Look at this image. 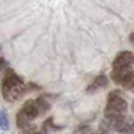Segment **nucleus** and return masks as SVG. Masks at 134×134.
Instances as JSON below:
<instances>
[{
    "mask_svg": "<svg viewBox=\"0 0 134 134\" xmlns=\"http://www.w3.org/2000/svg\"><path fill=\"white\" fill-rule=\"evenodd\" d=\"M114 131L121 134H134V119L124 117L121 119L115 120Z\"/></svg>",
    "mask_w": 134,
    "mask_h": 134,
    "instance_id": "20e7f679",
    "label": "nucleus"
},
{
    "mask_svg": "<svg viewBox=\"0 0 134 134\" xmlns=\"http://www.w3.org/2000/svg\"><path fill=\"white\" fill-rule=\"evenodd\" d=\"M132 68H117V69H113L112 72H111V78L112 81L114 82L115 84H119L121 85V83L125 79L126 75L128 74V71L131 70Z\"/></svg>",
    "mask_w": 134,
    "mask_h": 134,
    "instance_id": "0eeeda50",
    "label": "nucleus"
},
{
    "mask_svg": "<svg viewBox=\"0 0 134 134\" xmlns=\"http://www.w3.org/2000/svg\"><path fill=\"white\" fill-rule=\"evenodd\" d=\"M134 64V54L132 51L128 50H124L120 51L115 58L113 60L112 63V68L117 69V68H131Z\"/></svg>",
    "mask_w": 134,
    "mask_h": 134,
    "instance_id": "7ed1b4c3",
    "label": "nucleus"
},
{
    "mask_svg": "<svg viewBox=\"0 0 134 134\" xmlns=\"http://www.w3.org/2000/svg\"><path fill=\"white\" fill-rule=\"evenodd\" d=\"M121 86H124L125 89L130 90L131 92L134 93V70L133 69H131L128 71V74L126 75L125 79H124V82L121 83Z\"/></svg>",
    "mask_w": 134,
    "mask_h": 134,
    "instance_id": "1a4fd4ad",
    "label": "nucleus"
},
{
    "mask_svg": "<svg viewBox=\"0 0 134 134\" xmlns=\"http://www.w3.org/2000/svg\"><path fill=\"white\" fill-rule=\"evenodd\" d=\"M34 134H42V133H34Z\"/></svg>",
    "mask_w": 134,
    "mask_h": 134,
    "instance_id": "dca6fc26",
    "label": "nucleus"
},
{
    "mask_svg": "<svg viewBox=\"0 0 134 134\" xmlns=\"http://www.w3.org/2000/svg\"><path fill=\"white\" fill-rule=\"evenodd\" d=\"M22 111L27 114V117L29 119H35L40 113H38V109H37V105H36V102L33 99H29L22 106Z\"/></svg>",
    "mask_w": 134,
    "mask_h": 134,
    "instance_id": "39448f33",
    "label": "nucleus"
},
{
    "mask_svg": "<svg viewBox=\"0 0 134 134\" xmlns=\"http://www.w3.org/2000/svg\"><path fill=\"white\" fill-rule=\"evenodd\" d=\"M132 110L134 111V102H133V104H132Z\"/></svg>",
    "mask_w": 134,
    "mask_h": 134,
    "instance_id": "2eb2a0df",
    "label": "nucleus"
},
{
    "mask_svg": "<svg viewBox=\"0 0 134 134\" xmlns=\"http://www.w3.org/2000/svg\"><path fill=\"white\" fill-rule=\"evenodd\" d=\"M36 105H37V109H38V113H46L50 110V104L42 97H38L36 100Z\"/></svg>",
    "mask_w": 134,
    "mask_h": 134,
    "instance_id": "9d476101",
    "label": "nucleus"
},
{
    "mask_svg": "<svg viewBox=\"0 0 134 134\" xmlns=\"http://www.w3.org/2000/svg\"><path fill=\"white\" fill-rule=\"evenodd\" d=\"M6 65H7L6 60H5V58H2V57H0V72H1V71L6 68Z\"/></svg>",
    "mask_w": 134,
    "mask_h": 134,
    "instance_id": "f8f14e48",
    "label": "nucleus"
},
{
    "mask_svg": "<svg viewBox=\"0 0 134 134\" xmlns=\"http://www.w3.org/2000/svg\"><path fill=\"white\" fill-rule=\"evenodd\" d=\"M130 40H131V41H132V42L134 43V32H133V33H132V34H131V35H130Z\"/></svg>",
    "mask_w": 134,
    "mask_h": 134,
    "instance_id": "ddd939ff",
    "label": "nucleus"
},
{
    "mask_svg": "<svg viewBox=\"0 0 134 134\" xmlns=\"http://www.w3.org/2000/svg\"><path fill=\"white\" fill-rule=\"evenodd\" d=\"M0 128L4 132L9 130V120H8V115L5 112L4 110H0Z\"/></svg>",
    "mask_w": 134,
    "mask_h": 134,
    "instance_id": "9b49d317",
    "label": "nucleus"
},
{
    "mask_svg": "<svg viewBox=\"0 0 134 134\" xmlns=\"http://www.w3.org/2000/svg\"><path fill=\"white\" fill-rule=\"evenodd\" d=\"M32 119H29V118L27 117V114L24 112V111H19V113L16 114V126L18 128H19L20 131H24L26 128L30 127L32 126Z\"/></svg>",
    "mask_w": 134,
    "mask_h": 134,
    "instance_id": "6e6552de",
    "label": "nucleus"
},
{
    "mask_svg": "<svg viewBox=\"0 0 134 134\" xmlns=\"http://www.w3.org/2000/svg\"><path fill=\"white\" fill-rule=\"evenodd\" d=\"M25 90H26L25 83L14 72L7 74L6 77L4 78V81H2L1 84L2 97L8 103H14L18 99H20L22 94L25 93Z\"/></svg>",
    "mask_w": 134,
    "mask_h": 134,
    "instance_id": "f257e3e1",
    "label": "nucleus"
},
{
    "mask_svg": "<svg viewBox=\"0 0 134 134\" xmlns=\"http://www.w3.org/2000/svg\"><path fill=\"white\" fill-rule=\"evenodd\" d=\"M128 104L119 91H113L109 94V100L105 109V118L107 119H121L125 117Z\"/></svg>",
    "mask_w": 134,
    "mask_h": 134,
    "instance_id": "f03ea898",
    "label": "nucleus"
},
{
    "mask_svg": "<svg viewBox=\"0 0 134 134\" xmlns=\"http://www.w3.org/2000/svg\"><path fill=\"white\" fill-rule=\"evenodd\" d=\"M107 84H109V78H107L105 75H99V76H97L96 78L93 79V82L86 87V91L94 92V91H97V90L102 89V87H105Z\"/></svg>",
    "mask_w": 134,
    "mask_h": 134,
    "instance_id": "423d86ee",
    "label": "nucleus"
},
{
    "mask_svg": "<svg viewBox=\"0 0 134 134\" xmlns=\"http://www.w3.org/2000/svg\"><path fill=\"white\" fill-rule=\"evenodd\" d=\"M97 134H109L107 132H103V131H100V132H98Z\"/></svg>",
    "mask_w": 134,
    "mask_h": 134,
    "instance_id": "4468645a",
    "label": "nucleus"
}]
</instances>
